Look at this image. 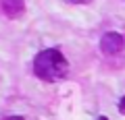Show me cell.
Segmentation results:
<instances>
[{"label":"cell","mask_w":125,"mask_h":120,"mask_svg":"<svg viewBox=\"0 0 125 120\" xmlns=\"http://www.w3.org/2000/svg\"><path fill=\"white\" fill-rule=\"evenodd\" d=\"M69 64H67V58L62 56L61 50L56 48H48V50H42L36 58H33V75L42 81H52L65 77Z\"/></svg>","instance_id":"obj_1"},{"label":"cell","mask_w":125,"mask_h":120,"mask_svg":"<svg viewBox=\"0 0 125 120\" xmlns=\"http://www.w3.org/2000/svg\"><path fill=\"white\" fill-rule=\"evenodd\" d=\"M123 48H125L123 35H119V33H115V31H108V33H104V35L100 37V50H102L106 56L119 54Z\"/></svg>","instance_id":"obj_2"},{"label":"cell","mask_w":125,"mask_h":120,"mask_svg":"<svg viewBox=\"0 0 125 120\" xmlns=\"http://www.w3.org/2000/svg\"><path fill=\"white\" fill-rule=\"evenodd\" d=\"M0 4H2L4 15L10 17V19L21 17L23 10H25V2H23V0H0Z\"/></svg>","instance_id":"obj_3"},{"label":"cell","mask_w":125,"mask_h":120,"mask_svg":"<svg viewBox=\"0 0 125 120\" xmlns=\"http://www.w3.org/2000/svg\"><path fill=\"white\" fill-rule=\"evenodd\" d=\"M119 112L125 114V97H121V102H119Z\"/></svg>","instance_id":"obj_4"},{"label":"cell","mask_w":125,"mask_h":120,"mask_svg":"<svg viewBox=\"0 0 125 120\" xmlns=\"http://www.w3.org/2000/svg\"><path fill=\"white\" fill-rule=\"evenodd\" d=\"M2 120H25V118H21V116H6V118H2Z\"/></svg>","instance_id":"obj_5"},{"label":"cell","mask_w":125,"mask_h":120,"mask_svg":"<svg viewBox=\"0 0 125 120\" xmlns=\"http://www.w3.org/2000/svg\"><path fill=\"white\" fill-rule=\"evenodd\" d=\"M71 2H77V4H79V2H88V0H71Z\"/></svg>","instance_id":"obj_6"},{"label":"cell","mask_w":125,"mask_h":120,"mask_svg":"<svg viewBox=\"0 0 125 120\" xmlns=\"http://www.w3.org/2000/svg\"><path fill=\"white\" fill-rule=\"evenodd\" d=\"M98 120H108V118H106V116H100V118H98Z\"/></svg>","instance_id":"obj_7"}]
</instances>
